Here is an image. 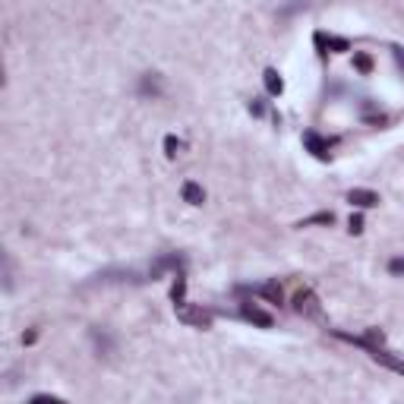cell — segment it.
<instances>
[{
  "mask_svg": "<svg viewBox=\"0 0 404 404\" xmlns=\"http://www.w3.org/2000/svg\"><path fill=\"white\" fill-rule=\"evenodd\" d=\"M183 291H187V278H183V275H177V281H174V291H171L174 304H177V300H183Z\"/></svg>",
  "mask_w": 404,
  "mask_h": 404,
  "instance_id": "cell-13",
  "label": "cell"
},
{
  "mask_svg": "<svg viewBox=\"0 0 404 404\" xmlns=\"http://www.w3.org/2000/svg\"><path fill=\"white\" fill-rule=\"evenodd\" d=\"M294 310H297L300 316H306V319H319V316H322L319 297H316L310 288H304V291L294 294Z\"/></svg>",
  "mask_w": 404,
  "mask_h": 404,
  "instance_id": "cell-2",
  "label": "cell"
},
{
  "mask_svg": "<svg viewBox=\"0 0 404 404\" xmlns=\"http://www.w3.org/2000/svg\"><path fill=\"white\" fill-rule=\"evenodd\" d=\"M256 294H262V297L271 300V304H281V284H275V281L259 284V288H256Z\"/></svg>",
  "mask_w": 404,
  "mask_h": 404,
  "instance_id": "cell-9",
  "label": "cell"
},
{
  "mask_svg": "<svg viewBox=\"0 0 404 404\" xmlns=\"http://www.w3.org/2000/svg\"><path fill=\"white\" fill-rule=\"evenodd\" d=\"M180 193H183V202H190V205H202V202H205V190H202L196 180H187V183H183Z\"/></svg>",
  "mask_w": 404,
  "mask_h": 404,
  "instance_id": "cell-6",
  "label": "cell"
},
{
  "mask_svg": "<svg viewBox=\"0 0 404 404\" xmlns=\"http://www.w3.org/2000/svg\"><path fill=\"white\" fill-rule=\"evenodd\" d=\"M165 149H167V155L174 158V155H177V152L183 149V143H180V139H174V136H167V139H165Z\"/></svg>",
  "mask_w": 404,
  "mask_h": 404,
  "instance_id": "cell-14",
  "label": "cell"
},
{
  "mask_svg": "<svg viewBox=\"0 0 404 404\" xmlns=\"http://www.w3.org/2000/svg\"><path fill=\"white\" fill-rule=\"evenodd\" d=\"M0 284L4 288H13V266H10V256L0 249Z\"/></svg>",
  "mask_w": 404,
  "mask_h": 404,
  "instance_id": "cell-8",
  "label": "cell"
},
{
  "mask_svg": "<svg viewBox=\"0 0 404 404\" xmlns=\"http://www.w3.org/2000/svg\"><path fill=\"white\" fill-rule=\"evenodd\" d=\"M348 227H351V234H360V231H363V218H360V215H351Z\"/></svg>",
  "mask_w": 404,
  "mask_h": 404,
  "instance_id": "cell-17",
  "label": "cell"
},
{
  "mask_svg": "<svg viewBox=\"0 0 404 404\" xmlns=\"http://www.w3.org/2000/svg\"><path fill=\"white\" fill-rule=\"evenodd\" d=\"M266 89H269V95H281L284 92V83H281V76H278L275 70H266Z\"/></svg>",
  "mask_w": 404,
  "mask_h": 404,
  "instance_id": "cell-11",
  "label": "cell"
},
{
  "mask_svg": "<svg viewBox=\"0 0 404 404\" xmlns=\"http://www.w3.org/2000/svg\"><path fill=\"white\" fill-rule=\"evenodd\" d=\"M348 202L360 205V209H370V205H379V196L373 190H351L348 193Z\"/></svg>",
  "mask_w": 404,
  "mask_h": 404,
  "instance_id": "cell-7",
  "label": "cell"
},
{
  "mask_svg": "<svg viewBox=\"0 0 404 404\" xmlns=\"http://www.w3.org/2000/svg\"><path fill=\"white\" fill-rule=\"evenodd\" d=\"M310 224H332V212H322V215H313L306 222H300V227H310Z\"/></svg>",
  "mask_w": 404,
  "mask_h": 404,
  "instance_id": "cell-12",
  "label": "cell"
},
{
  "mask_svg": "<svg viewBox=\"0 0 404 404\" xmlns=\"http://www.w3.org/2000/svg\"><path fill=\"white\" fill-rule=\"evenodd\" d=\"M354 63H357V70H363V73H370V67H373L366 54H354Z\"/></svg>",
  "mask_w": 404,
  "mask_h": 404,
  "instance_id": "cell-16",
  "label": "cell"
},
{
  "mask_svg": "<svg viewBox=\"0 0 404 404\" xmlns=\"http://www.w3.org/2000/svg\"><path fill=\"white\" fill-rule=\"evenodd\" d=\"M240 313H244L249 322H256V326H259V328H271V326H275V319H271V313H266V310H262V306H256V304H244V306H240Z\"/></svg>",
  "mask_w": 404,
  "mask_h": 404,
  "instance_id": "cell-3",
  "label": "cell"
},
{
  "mask_svg": "<svg viewBox=\"0 0 404 404\" xmlns=\"http://www.w3.org/2000/svg\"><path fill=\"white\" fill-rule=\"evenodd\" d=\"M304 143H306V149H310L316 158H328V149H332V143H328V139H322V136H316V133H306Z\"/></svg>",
  "mask_w": 404,
  "mask_h": 404,
  "instance_id": "cell-4",
  "label": "cell"
},
{
  "mask_svg": "<svg viewBox=\"0 0 404 404\" xmlns=\"http://www.w3.org/2000/svg\"><path fill=\"white\" fill-rule=\"evenodd\" d=\"M123 281H136V271H101V275H95V284H123Z\"/></svg>",
  "mask_w": 404,
  "mask_h": 404,
  "instance_id": "cell-5",
  "label": "cell"
},
{
  "mask_svg": "<svg viewBox=\"0 0 404 404\" xmlns=\"http://www.w3.org/2000/svg\"><path fill=\"white\" fill-rule=\"evenodd\" d=\"M174 310H177V319H180V322H187V326H196V328H212V319H215V316H212L209 310L187 304V300H177V304H174Z\"/></svg>",
  "mask_w": 404,
  "mask_h": 404,
  "instance_id": "cell-1",
  "label": "cell"
},
{
  "mask_svg": "<svg viewBox=\"0 0 404 404\" xmlns=\"http://www.w3.org/2000/svg\"><path fill=\"white\" fill-rule=\"evenodd\" d=\"M177 266H180V259H177V256H161V259L155 262V266H152V278H158L165 269H177Z\"/></svg>",
  "mask_w": 404,
  "mask_h": 404,
  "instance_id": "cell-10",
  "label": "cell"
},
{
  "mask_svg": "<svg viewBox=\"0 0 404 404\" xmlns=\"http://www.w3.org/2000/svg\"><path fill=\"white\" fill-rule=\"evenodd\" d=\"M0 86H4V63H0Z\"/></svg>",
  "mask_w": 404,
  "mask_h": 404,
  "instance_id": "cell-18",
  "label": "cell"
},
{
  "mask_svg": "<svg viewBox=\"0 0 404 404\" xmlns=\"http://www.w3.org/2000/svg\"><path fill=\"white\" fill-rule=\"evenodd\" d=\"M143 92L158 95V79H155V76H145V79H143Z\"/></svg>",
  "mask_w": 404,
  "mask_h": 404,
  "instance_id": "cell-15",
  "label": "cell"
}]
</instances>
